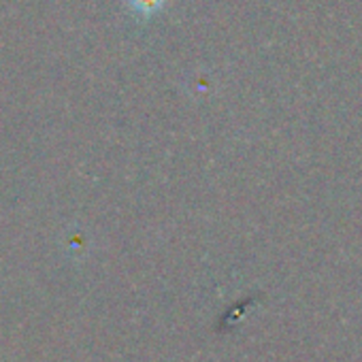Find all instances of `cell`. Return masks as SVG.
<instances>
[{"instance_id":"6da1fadb","label":"cell","mask_w":362,"mask_h":362,"mask_svg":"<svg viewBox=\"0 0 362 362\" xmlns=\"http://www.w3.org/2000/svg\"><path fill=\"white\" fill-rule=\"evenodd\" d=\"M128 5L141 16H151L164 5V0H128Z\"/></svg>"}]
</instances>
